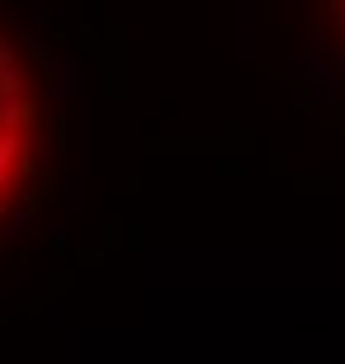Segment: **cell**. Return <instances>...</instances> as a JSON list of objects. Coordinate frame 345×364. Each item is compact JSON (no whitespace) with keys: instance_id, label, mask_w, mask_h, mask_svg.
Returning a JSON list of instances; mask_svg holds the SVG:
<instances>
[{"instance_id":"obj_1","label":"cell","mask_w":345,"mask_h":364,"mask_svg":"<svg viewBox=\"0 0 345 364\" xmlns=\"http://www.w3.org/2000/svg\"><path fill=\"white\" fill-rule=\"evenodd\" d=\"M38 147V85L24 48L0 28V228L14 213V203L33 171Z\"/></svg>"},{"instance_id":"obj_2","label":"cell","mask_w":345,"mask_h":364,"mask_svg":"<svg viewBox=\"0 0 345 364\" xmlns=\"http://www.w3.org/2000/svg\"><path fill=\"white\" fill-rule=\"evenodd\" d=\"M336 5V28H341V38H345V0H331Z\"/></svg>"}]
</instances>
